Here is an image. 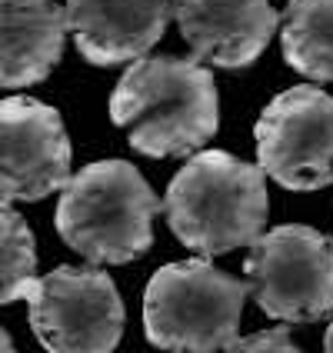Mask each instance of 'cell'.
Returning <instances> with one entry per match:
<instances>
[{
    "label": "cell",
    "mask_w": 333,
    "mask_h": 353,
    "mask_svg": "<svg viewBox=\"0 0 333 353\" xmlns=\"http://www.w3.org/2000/svg\"><path fill=\"white\" fill-rule=\"evenodd\" d=\"M247 280L216 270L210 260L167 263L143 290L147 340L167 353H216L236 340Z\"/></svg>",
    "instance_id": "277c9868"
},
{
    "label": "cell",
    "mask_w": 333,
    "mask_h": 353,
    "mask_svg": "<svg viewBox=\"0 0 333 353\" xmlns=\"http://www.w3.org/2000/svg\"><path fill=\"white\" fill-rule=\"evenodd\" d=\"M256 157L287 190L333 183V97L300 83L276 94L256 120Z\"/></svg>",
    "instance_id": "52a82bcc"
},
{
    "label": "cell",
    "mask_w": 333,
    "mask_h": 353,
    "mask_svg": "<svg viewBox=\"0 0 333 353\" xmlns=\"http://www.w3.org/2000/svg\"><path fill=\"white\" fill-rule=\"evenodd\" d=\"M110 120L147 157H183L210 143L220 127L214 74L196 57L134 60L110 97Z\"/></svg>",
    "instance_id": "6da1fadb"
},
{
    "label": "cell",
    "mask_w": 333,
    "mask_h": 353,
    "mask_svg": "<svg viewBox=\"0 0 333 353\" xmlns=\"http://www.w3.org/2000/svg\"><path fill=\"white\" fill-rule=\"evenodd\" d=\"M30 327L47 353H114L123 334V300L94 267H57L30 290Z\"/></svg>",
    "instance_id": "8992f818"
},
{
    "label": "cell",
    "mask_w": 333,
    "mask_h": 353,
    "mask_svg": "<svg viewBox=\"0 0 333 353\" xmlns=\"http://www.w3.org/2000/svg\"><path fill=\"white\" fill-rule=\"evenodd\" d=\"M247 290L274 320L316 323L333 314V240L303 223H283L250 243Z\"/></svg>",
    "instance_id": "5b68a950"
},
{
    "label": "cell",
    "mask_w": 333,
    "mask_h": 353,
    "mask_svg": "<svg viewBox=\"0 0 333 353\" xmlns=\"http://www.w3.org/2000/svg\"><path fill=\"white\" fill-rule=\"evenodd\" d=\"M0 353H17L14 350V343H10V336H7V330L0 327Z\"/></svg>",
    "instance_id": "9a60e30c"
},
{
    "label": "cell",
    "mask_w": 333,
    "mask_h": 353,
    "mask_svg": "<svg viewBox=\"0 0 333 353\" xmlns=\"http://www.w3.org/2000/svg\"><path fill=\"white\" fill-rule=\"evenodd\" d=\"M323 353H333V323L327 327V336H323Z\"/></svg>",
    "instance_id": "2e32d148"
},
{
    "label": "cell",
    "mask_w": 333,
    "mask_h": 353,
    "mask_svg": "<svg viewBox=\"0 0 333 353\" xmlns=\"http://www.w3.org/2000/svg\"><path fill=\"white\" fill-rule=\"evenodd\" d=\"M37 283V247L27 220L0 200V307L30 296Z\"/></svg>",
    "instance_id": "4fadbf2b"
},
{
    "label": "cell",
    "mask_w": 333,
    "mask_h": 353,
    "mask_svg": "<svg viewBox=\"0 0 333 353\" xmlns=\"http://www.w3.org/2000/svg\"><path fill=\"white\" fill-rule=\"evenodd\" d=\"M174 17L190 54L227 70L254 63L280 23L270 0H174Z\"/></svg>",
    "instance_id": "9c48e42d"
},
{
    "label": "cell",
    "mask_w": 333,
    "mask_h": 353,
    "mask_svg": "<svg viewBox=\"0 0 333 353\" xmlns=\"http://www.w3.org/2000/svg\"><path fill=\"white\" fill-rule=\"evenodd\" d=\"M157 194L127 160H97L70 176L57 203V234L90 263H130L154 247Z\"/></svg>",
    "instance_id": "3957f363"
},
{
    "label": "cell",
    "mask_w": 333,
    "mask_h": 353,
    "mask_svg": "<svg viewBox=\"0 0 333 353\" xmlns=\"http://www.w3.org/2000/svg\"><path fill=\"white\" fill-rule=\"evenodd\" d=\"M163 214L176 240L203 256L250 247L267 223V170L227 150H200L170 180Z\"/></svg>",
    "instance_id": "7a4b0ae2"
},
{
    "label": "cell",
    "mask_w": 333,
    "mask_h": 353,
    "mask_svg": "<svg viewBox=\"0 0 333 353\" xmlns=\"http://www.w3.org/2000/svg\"><path fill=\"white\" fill-rule=\"evenodd\" d=\"M174 17V0H67V27L80 57L114 67L147 57Z\"/></svg>",
    "instance_id": "30bf717a"
},
{
    "label": "cell",
    "mask_w": 333,
    "mask_h": 353,
    "mask_svg": "<svg viewBox=\"0 0 333 353\" xmlns=\"http://www.w3.org/2000/svg\"><path fill=\"white\" fill-rule=\"evenodd\" d=\"M70 183V137L54 107L0 100V200H43Z\"/></svg>",
    "instance_id": "ba28073f"
},
{
    "label": "cell",
    "mask_w": 333,
    "mask_h": 353,
    "mask_svg": "<svg viewBox=\"0 0 333 353\" xmlns=\"http://www.w3.org/2000/svg\"><path fill=\"white\" fill-rule=\"evenodd\" d=\"M227 353H303L294 343V336L287 327H274V330H260L250 336H236L227 347Z\"/></svg>",
    "instance_id": "5bb4252c"
},
{
    "label": "cell",
    "mask_w": 333,
    "mask_h": 353,
    "mask_svg": "<svg viewBox=\"0 0 333 353\" xmlns=\"http://www.w3.org/2000/svg\"><path fill=\"white\" fill-rule=\"evenodd\" d=\"M67 7L54 0H0V87H30L60 63Z\"/></svg>",
    "instance_id": "8fae6325"
},
{
    "label": "cell",
    "mask_w": 333,
    "mask_h": 353,
    "mask_svg": "<svg viewBox=\"0 0 333 353\" xmlns=\"http://www.w3.org/2000/svg\"><path fill=\"white\" fill-rule=\"evenodd\" d=\"M280 40L294 70L310 80H333V0H290Z\"/></svg>",
    "instance_id": "7c38bea8"
}]
</instances>
